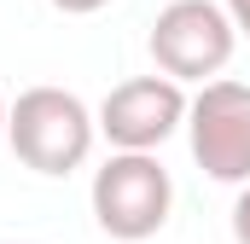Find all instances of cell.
Here are the masks:
<instances>
[{
    "mask_svg": "<svg viewBox=\"0 0 250 244\" xmlns=\"http://www.w3.org/2000/svg\"><path fill=\"white\" fill-rule=\"evenodd\" d=\"M64 18H87V12H99V6H111V0H53Z\"/></svg>",
    "mask_w": 250,
    "mask_h": 244,
    "instance_id": "cell-7",
    "label": "cell"
},
{
    "mask_svg": "<svg viewBox=\"0 0 250 244\" xmlns=\"http://www.w3.org/2000/svg\"><path fill=\"white\" fill-rule=\"evenodd\" d=\"M187 81L175 76H128L105 93L99 105V134L111 140V151H157L175 128H187Z\"/></svg>",
    "mask_w": 250,
    "mask_h": 244,
    "instance_id": "cell-5",
    "label": "cell"
},
{
    "mask_svg": "<svg viewBox=\"0 0 250 244\" xmlns=\"http://www.w3.org/2000/svg\"><path fill=\"white\" fill-rule=\"evenodd\" d=\"M169 209H175V181L157 163V151H111L105 169H93V221L117 244L163 233Z\"/></svg>",
    "mask_w": 250,
    "mask_h": 244,
    "instance_id": "cell-2",
    "label": "cell"
},
{
    "mask_svg": "<svg viewBox=\"0 0 250 244\" xmlns=\"http://www.w3.org/2000/svg\"><path fill=\"white\" fill-rule=\"evenodd\" d=\"M6 117H12V105H6V99H0V140H6Z\"/></svg>",
    "mask_w": 250,
    "mask_h": 244,
    "instance_id": "cell-9",
    "label": "cell"
},
{
    "mask_svg": "<svg viewBox=\"0 0 250 244\" xmlns=\"http://www.w3.org/2000/svg\"><path fill=\"white\" fill-rule=\"evenodd\" d=\"M99 140V117L70 93V87H23L12 99V117H6V145L18 151L23 169L35 175H70L87 163Z\"/></svg>",
    "mask_w": 250,
    "mask_h": 244,
    "instance_id": "cell-1",
    "label": "cell"
},
{
    "mask_svg": "<svg viewBox=\"0 0 250 244\" xmlns=\"http://www.w3.org/2000/svg\"><path fill=\"white\" fill-rule=\"evenodd\" d=\"M187 140H192V163L221 186H245L250 181V87L245 81H204L198 99L187 105Z\"/></svg>",
    "mask_w": 250,
    "mask_h": 244,
    "instance_id": "cell-4",
    "label": "cell"
},
{
    "mask_svg": "<svg viewBox=\"0 0 250 244\" xmlns=\"http://www.w3.org/2000/svg\"><path fill=\"white\" fill-rule=\"evenodd\" d=\"M233 244H250V181L233 198Z\"/></svg>",
    "mask_w": 250,
    "mask_h": 244,
    "instance_id": "cell-6",
    "label": "cell"
},
{
    "mask_svg": "<svg viewBox=\"0 0 250 244\" xmlns=\"http://www.w3.org/2000/svg\"><path fill=\"white\" fill-rule=\"evenodd\" d=\"M151 64L175 81H215L227 64H233V47H239V29L227 18V6L215 0H169L151 23Z\"/></svg>",
    "mask_w": 250,
    "mask_h": 244,
    "instance_id": "cell-3",
    "label": "cell"
},
{
    "mask_svg": "<svg viewBox=\"0 0 250 244\" xmlns=\"http://www.w3.org/2000/svg\"><path fill=\"white\" fill-rule=\"evenodd\" d=\"M227 18H233L239 35H250V0H227Z\"/></svg>",
    "mask_w": 250,
    "mask_h": 244,
    "instance_id": "cell-8",
    "label": "cell"
}]
</instances>
